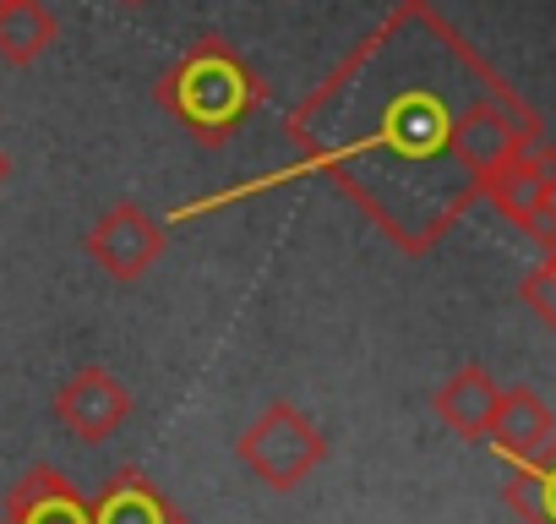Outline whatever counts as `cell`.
<instances>
[{"label":"cell","mask_w":556,"mask_h":524,"mask_svg":"<svg viewBox=\"0 0 556 524\" xmlns=\"http://www.w3.org/2000/svg\"><path fill=\"white\" fill-rule=\"evenodd\" d=\"M285 132L306 170L399 251L426 257L485 180L540 142V115L431 0H399L285 115Z\"/></svg>","instance_id":"6da1fadb"},{"label":"cell","mask_w":556,"mask_h":524,"mask_svg":"<svg viewBox=\"0 0 556 524\" xmlns=\"http://www.w3.org/2000/svg\"><path fill=\"white\" fill-rule=\"evenodd\" d=\"M262 77H256V66L229 45V39H218V34H207V39H197L164 77H159V88H153V99H159V110L169 115V121H180L197 142H207V148H218V142H229L245 121H251V110L262 104Z\"/></svg>","instance_id":"7a4b0ae2"},{"label":"cell","mask_w":556,"mask_h":524,"mask_svg":"<svg viewBox=\"0 0 556 524\" xmlns=\"http://www.w3.org/2000/svg\"><path fill=\"white\" fill-rule=\"evenodd\" d=\"M235 453H240V464H245L267 491H295V486L328 459V437H323V426H317L306 410H295L290 399H278V404H267V410L240 432Z\"/></svg>","instance_id":"3957f363"},{"label":"cell","mask_w":556,"mask_h":524,"mask_svg":"<svg viewBox=\"0 0 556 524\" xmlns=\"http://www.w3.org/2000/svg\"><path fill=\"white\" fill-rule=\"evenodd\" d=\"M83 251L99 262V269L121 285H137L153 262L164 257V224L142 208V202H115L88 235Z\"/></svg>","instance_id":"277c9868"},{"label":"cell","mask_w":556,"mask_h":524,"mask_svg":"<svg viewBox=\"0 0 556 524\" xmlns=\"http://www.w3.org/2000/svg\"><path fill=\"white\" fill-rule=\"evenodd\" d=\"M55 415H61V426H66L72 437H83V442H104V437H115L121 421L131 415V394H126V383L110 377L104 366H83L77 377L61 383V394H55Z\"/></svg>","instance_id":"5b68a950"},{"label":"cell","mask_w":556,"mask_h":524,"mask_svg":"<svg viewBox=\"0 0 556 524\" xmlns=\"http://www.w3.org/2000/svg\"><path fill=\"white\" fill-rule=\"evenodd\" d=\"M551 175H556V148L534 142L523 148L518 159H507L491 180H485V202L518 224L523 235H540V219H545V197H551Z\"/></svg>","instance_id":"8992f818"},{"label":"cell","mask_w":556,"mask_h":524,"mask_svg":"<svg viewBox=\"0 0 556 524\" xmlns=\"http://www.w3.org/2000/svg\"><path fill=\"white\" fill-rule=\"evenodd\" d=\"M0 524H93V502L55 464H39L7 491Z\"/></svg>","instance_id":"52a82bcc"},{"label":"cell","mask_w":556,"mask_h":524,"mask_svg":"<svg viewBox=\"0 0 556 524\" xmlns=\"http://www.w3.org/2000/svg\"><path fill=\"white\" fill-rule=\"evenodd\" d=\"M556 437V415L551 404L534 394V388H502V404L491 415V432L485 442L507 459V464H534Z\"/></svg>","instance_id":"ba28073f"},{"label":"cell","mask_w":556,"mask_h":524,"mask_svg":"<svg viewBox=\"0 0 556 524\" xmlns=\"http://www.w3.org/2000/svg\"><path fill=\"white\" fill-rule=\"evenodd\" d=\"M431 404H437V415H442V426H453L458 437H469V442H480L485 432H491V415H496V404H502V388L491 383V372L485 366H458L437 394H431Z\"/></svg>","instance_id":"9c48e42d"},{"label":"cell","mask_w":556,"mask_h":524,"mask_svg":"<svg viewBox=\"0 0 556 524\" xmlns=\"http://www.w3.org/2000/svg\"><path fill=\"white\" fill-rule=\"evenodd\" d=\"M175 519L180 508H169V497L142 470H121L93 502V524H175Z\"/></svg>","instance_id":"30bf717a"},{"label":"cell","mask_w":556,"mask_h":524,"mask_svg":"<svg viewBox=\"0 0 556 524\" xmlns=\"http://www.w3.org/2000/svg\"><path fill=\"white\" fill-rule=\"evenodd\" d=\"M61 39V23L45 0H0V61L34 66Z\"/></svg>","instance_id":"8fae6325"},{"label":"cell","mask_w":556,"mask_h":524,"mask_svg":"<svg viewBox=\"0 0 556 524\" xmlns=\"http://www.w3.org/2000/svg\"><path fill=\"white\" fill-rule=\"evenodd\" d=\"M502 497L523 524H556V442L534 464H513V475L502 481Z\"/></svg>","instance_id":"7c38bea8"},{"label":"cell","mask_w":556,"mask_h":524,"mask_svg":"<svg viewBox=\"0 0 556 524\" xmlns=\"http://www.w3.org/2000/svg\"><path fill=\"white\" fill-rule=\"evenodd\" d=\"M518 301H523V307L556 334V279H551L545 269H529V274L518 279Z\"/></svg>","instance_id":"4fadbf2b"},{"label":"cell","mask_w":556,"mask_h":524,"mask_svg":"<svg viewBox=\"0 0 556 524\" xmlns=\"http://www.w3.org/2000/svg\"><path fill=\"white\" fill-rule=\"evenodd\" d=\"M540 269H545V274H551V279H556V246H551V251H545V257H540Z\"/></svg>","instance_id":"5bb4252c"},{"label":"cell","mask_w":556,"mask_h":524,"mask_svg":"<svg viewBox=\"0 0 556 524\" xmlns=\"http://www.w3.org/2000/svg\"><path fill=\"white\" fill-rule=\"evenodd\" d=\"M7 175H12V159H7V153H0V180H7Z\"/></svg>","instance_id":"9a60e30c"},{"label":"cell","mask_w":556,"mask_h":524,"mask_svg":"<svg viewBox=\"0 0 556 524\" xmlns=\"http://www.w3.org/2000/svg\"><path fill=\"white\" fill-rule=\"evenodd\" d=\"M121 7H142V0H121Z\"/></svg>","instance_id":"2e32d148"},{"label":"cell","mask_w":556,"mask_h":524,"mask_svg":"<svg viewBox=\"0 0 556 524\" xmlns=\"http://www.w3.org/2000/svg\"><path fill=\"white\" fill-rule=\"evenodd\" d=\"M175 524H186V513H180V519H175Z\"/></svg>","instance_id":"e0dca14e"},{"label":"cell","mask_w":556,"mask_h":524,"mask_svg":"<svg viewBox=\"0 0 556 524\" xmlns=\"http://www.w3.org/2000/svg\"><path fill=\"white\" fill-rule=\"evenodd\" d=\"M551 442H556V437H551Z\"/></svg>","instance_id":"ac0fdd59"}]
</instances>
